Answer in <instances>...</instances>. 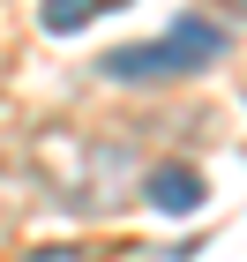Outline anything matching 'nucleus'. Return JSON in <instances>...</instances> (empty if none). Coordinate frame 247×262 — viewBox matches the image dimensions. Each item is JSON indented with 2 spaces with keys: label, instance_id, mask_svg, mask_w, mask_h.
<instances>
[{
  "label": "nucleus",
  "instance_id": "nucleus-1",
  "mask_svg": "<svg viewBox=\"0 0 247 262\" xmlns=\"http://www.w3.org/2000/svg\"><path fill=\"white\" fill-rule=\"evenodd\" d=\"M225 30L217 23H203V15H180L165 38H150V45H120V53H105L98 60V75L105 82H180V75H195V68H210V60H225Z\"/></svg>",
  "mask_w": 247,
  "mask_h": 262
},
{
  "label": "nucleus",
  "instance_id": "nucleus-2",
  "mask_svg": "<svg viewBox=\"0 0 247 262\" xmlns=\"http://www.w3.org/2000/svg\"><path fill=\"white\" fill-rule=\"evenodd\" d=\"M45 172H53V187H60V202H75V210H113L127 187V172H135V142L120 135H68L45 142Z\"/></svg>",
  "mask_w": 247,
  "mask_h": 262
},
{
  "label": "nucleus",
  "instance_id": "nucleus-3",
  "mask_svg": "<svg viewBox=\"0 0 247 262\" xmlns=\"http://www.w3.org/2000/svg\"><path fill=\"white\" fill-rule=\"evenodd\" d=\"M203 172L195 165H150L143 172V202L158 210V217H187V210H203Z\"/></svg>",
  "mask_w": 247,
  "mask_h": 262
},
{
  "label": "nucleus",
  "instance_id": "nucleus-4",
  "mask_svg": "<svg viewBox=\"0 0 247 262\" xmlns=\"http://www.w3.org/2000/svg\"><path fill=\"white\" fill-rule=\"evenodd\" d=\"M82 23H98V0H45V30H53V38H68Z\"/></svg>",
  "mask_w": 247,
  "mask_h": 262
},
{
  "label": "nucleus",
  "instance_id": "nucleus-5",
  "mask_svg": "<svg viewBox=\"0 0 247 262\" xmlns=\"http://www.w3.org/2000/svg\"><path fill=\"white\" fill-rule=\"evenodd\" d=\"M113 8H127V0H98V15H113Z\"/></svg>",
  "mask_w": 247,
  "mask_h": 262
},
{
  "label": "nucleus",
  "instance_id": "nucleus-6",
  "mask_svg": "<svg viewBox=\"0 0 247 262\" xmlns=\"http://www.w3.org/2000/svg\"><path fill=\"white\" fill-rule=\"evenodd\" d=\"M240 8H247V0H240Z\"/></svg>",
  "mask_w": 247,
  "mask_h": 262
}]
</instances>
